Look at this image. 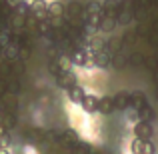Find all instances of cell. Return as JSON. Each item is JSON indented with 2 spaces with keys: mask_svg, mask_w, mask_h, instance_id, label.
<instances>
[{
  "mask_svg": "<svg viewBox=\"0 0 158 154\" xmlns=\"http://www.w3.org/2000/svg\"><path fill=\"white\" fill-rule=\"evenodd\" d=\"M134 134H136V138H140V140H150L152 138L150 122H142V120H138V122L134 124Z\"/></svg>",
  "mask_w": 158,
  "mask_h": 154,
  "instance_id": "3957f363",
  "label": "cell"
},
{
  "mask_svg": "<svg viewBox=\"0 0 158 154\" xmlns=\"http://www.w3.org/2000/svg\"><path fill=\"white\" fill-rule=\"evenodd\" d=\"M114 106H116V110H128V108H130V94L118 92L114 96Z\"/></svg>",
  "mask_w": 158,
  "mask_h": 154,
  "instance_id": "30bf717a",
  "label": "cell"
},
{
  "mask_svg": "<svg viewBox=\"0 0 158 154\" xmlns=\"http://www.w3.org/2000/svg\"><path fill=\"white\" fill-rule=\"evenodd\" d=\"M56 84L64 90L72 88V86L76 84V74H74L72 70H60V72L56 74Z\"/></svg>",
  "mask_w": 158,
  "mask_h": 154,
  "instance_id": "7a4b0ae2",
  "label": "cell"
},
{
  "mask_svg": "<svg viewBox=\"0 0 158 154\" xmlns=\"http://www.w3.org/2000/svg\"><path fill=\"white\" fill-rule=\"evenodd\" d=\"M14 126H16V114L14 112H8V110H2V128L4 130H10Z\"/></svg>",
  "mask_w": 158,
  "mask_h": 154,
  "instance_id": "4fadbf2b",
  "label": "cell"
},
{
  "mask_svg": "<svg viewBox=\"0 0 158 154\" xmlns=\"http://www.w3.org/2000/svg\"><path fill=\"white\" fill-rule=\"evenodd\" d=\"M124 64H128V58L124 56L122 52H116V54H112V64H110V66H114V68H122Z\"/></svg>",
  "mask_w": 158,
  "mask_h": 154,
  "instance_id": "2e32d148",
  "label": "cell"
},
{
  "mask_svg": "<svg viewBox=\"0 0 158 154\" xmlns=\"http://www.w3.org/2000/svg\"><path fill=\"white\" fill-rule=\"evenodd\" d=\"M84 16H102V4L100 2H88L84 6Z\"/></svg>",
  "mask_w": 158,
  "mask_h": 154,
  "instance_id": "5bb4252c",
  "label": "cell"
},
{
  "mask_svg": "<svg viewBox=\"0 0 158 154\" xmlns=\"http://www.w3.org/2000/svg\"><path fill=\"white\" fill-rule=\"evenodd\" d=\"M70 66H72V58L62 54V56L58 58V70H70Z\"/></svg>",
  "mask_w": 158,
  "mask_h": 154,
  "instance_id": "e0dca14e",
  "label": "cell"
},
{
  "mask_svg": "<svg viewBox=\"0 0 158 154\" xmlns=\"http://www.w3.org/2000/svg\"><path fill=\"white\" fill-rule=\"evenodd\" d=\"M0 124H2V110H0Z\"/></svg>",
  "mask_w": 158,
  "mask_h": 154,
  "instance_id": "cb8c5ba5",
  "label": "cell"
},
{
  "mask_svg": "<svg viewBox=\"0 0 158 154\" xmlns=\"http://www.w3.org/2000/svg\"><path fill=\"white\" fill-rule=\"evenodd\" d=\"M66 92H68L70 102H74V104H82V100L86 98V92H84V88H82L80 84H74L72 88H68Z\"/></svg>",
  "mask_w": 158,
  "mask_h": 154,
  "instance_id": "8992f818",
  "label": "cell"
},
{
  "mask_svg": "<svg viewBox=\"0 0 158 154\" xmlns=\"http://www.w3.org/2000/svg\"><path fill=\"white\" fill-rule=\"evenodd\" d=\"M142 142H144V140H140V138H134V140H132V152H134V154H140V150H142Z\"/></svg>",
  "mask_w": 158,
  "mask_h": 154,
  "instance_id": "ffe728a7",
  "label": "cell"
},
{
  "mask_svg": "<svg viewBox=\"0 0 158 154\" xmlns=\"http://www.w3.org/2000/svg\"><path fill=\"white\" fill-rule=\"evenodd\" d=\"M32 2H34V0H32Z\"/></svg>",
  "mask_w": 158,
  "mask_h": 154,
  "instance_id": "484cf974",
  "label": "cell"
},
{
  "mask_svg": "<svg viewBox=\"0 0 158 154\" xmlns=\"http://www.w3.org/2000/svg\"><path fill=\"white\" fill-rule=\"evenodd\" d=\"M8 2H10V4H20L22 0H8Z\"/></svg>",
  "mask_w": 158,
  "mask_h": 154,
  "instance_id": "603a6c76",
  "label": "cell"
},
{
  "mask_svg": "<svg viewBox=\"0 0 158 154\" xmlns=\"http://www.w3.org/2000/svg\"><path fill=\"white\" fill-rule=\"evenodd\" d=\"M114 110H116V106H114V96H104V98H100V102H98V112H102V114H112Z\"/></svg>",
  "mask_w": 158,
  "mask_h": 154,
  "instance_id": "9c48e42d",
  "label": "cell"
},
{
  "mask_svg": "<svg viewBox=\"0 0 158 154\" xmlns=\"http://www.w3.org/2000/svg\"><path fill=\"white\" fill-rule=\"evenodd\" d=\"M94 64L100 66V68H106V66L112 64V54L106 50V48H102V50H96L94 52Z\"/></svg>",
  "mask_w": 158,
  "mask_h": 154,
  "instance_id": "277c9868",
  "label": "cell"
},
{
  "mask_svg": "<svg viewBox=\"0 0 158 154\" xmlns=\"http://www.w3.org/2000/svg\"><path fill=\"white\" fill-rule=\"evenodd\" d=\"M146 104H148V100H146V94L144 92H132L130 94V108H134L136 112L140 108H144Z\"/></svg>",
  "mask_w": 158,
  "mask_h": 154,
  "instance_id": "ba28073f",
  "label": "cell"
},
{
  "mask_svg": "<svg viewBox=\"0 0 158 154\" xmlns=\"http://www.w3.org/2000/svg\"><path fill=\"white\" fill-rule=\"evenodd\" d=\"M30 12L36 16H48V4L42 2V0H34L30 6Z\"/></svg>",
  "mask_w": 158,
  "mask_h": 154,
  "instance_id": "7c38bea8",
  "label": "cell"
},
{
  "mask_svg": "<svg viewBox=\"0 0 158 154\" xmlns=\"http://www.w3.org/2000/svg\"><path fill=\"white\" fill-rule=\"evenodd\" d=\"M140 154H154V144L150 142V140H144L142 142V150Z\"/></svg>",
  "mask_w": 158,
  "mask_h": 154,
  "instance_id": "d6986e66",
  "label": "cell"
},
{
  "mask_svg": "<svg viewBox=\"0 0 158 154\" xmlns=\"http://www.w3.org/2000/svg\"><path fill=\"white\" fill-rule=\"evenodd\" d=\"M98 102H100V98H96L94 94H86V98L82 100V108H84L86 112H96Z\"/></svg>",
  "mask_w": 158,
  "mask_h": 154,
  "instance_id": "8fae6325",
  "label": "cell"
},
{
  "mask_svg": "<svg viewBox=\"0 0 158 154\" xmlns=\"http://www.w3.org/2000/svg\"><path fill=\"white\" fill-rule=\"evenodd\" d=\"M66 16V6L62 2H52L50 6H48V18L52 20H60Z\"/></svg>",
  "mask_w": 158,
  "mask_h": 154,
  "instance_id": "5b68a950",
  "label": "cell"
},
{
  "mask_svg": "<svg viewBox=\"0 0 158 154\" xmlns=\"http://www.w3.org/2000/svg\"><path fill=\"white\" fill-rule=\"evenodd\" d=\"M116 26H118L116 16H102L100 22H98V30L100 32H114Z\"/></svg>",
  "mask_w": 158,
  "mask_h": 154,
  "instance_id": "52a82bcc",
  "label": "cell"
},
{
  "mask_svg": "<svg viewBox=\"0 0 158 154\" xmlns=\"http://www.w3.org/2000/svg\"><path fill=\"white\" fill-rule=\"evenodd\" d=\"M156 98H158V86H156Z\"/></svg>",
  "mask_w": 158,
  "mask_h": 154,
  "instance_id": "d4e9b609",
  "label": "cell"
},
{
  "mask_svg": "<svg viewBox=\"0 0 158 154\" xmlns=\"http://www.w3.org/2000/svg\"><path fill=\"white\" fill-rule=\"evenodd\" d=\"M72 62L74 64H86V62H88L86 60V52L84 50H76L72 54Z\"/></svg>",
  "mask_w": 158,
  "mask_h": 154,
  "instance_id": "ac0fdd59",
  "label": "cell"
},
{
  "mask_svg": "<svg viewBox=\"0 0 158 154\" xmlns=\"http://www.w3.org/2000/svg\"><path fill=\"white\" fill-rule=\"evenodd\" d=\"M66 18H70L74 24H78V22L84 24V6L80 2H70L66 6Z\"/></svg>",
  "mask_w": 158,
  "mask_h": 154,
  "instance_id": "6da1fadb",
  "label": "cell"
},
{
  "mask_svg": "<svg viewBox=\"0 0 158 154\" xmlns=\"http://www.w3.org/2000/svg\"><path fill=\"white\" fill-rule=\"evenodd\" d=\"M138 120H142V122H150V120H154V110H152V106H144V108H140L138 112Z\"/></svg>",
  "mask_w": 158,
  "mask_h": 154,
  "instance_id": "9a60e30c",
  "label": "cell"
},
{
  "mask_svg": "<svg viewBox=\"0 0 158 154\" xmlns=\"http://www.w3.org/2000/svg\"><path fill=\"white\" fill-rule=\"evenodd\" d=\"M152 32H156V34H158V18L152 22Z\"/></svg>",
  "mask_w": 158,
  "mask_h": 154,
  "instance_id": "44dd1931",
  "label": "cell"
},
{
  "mask_svg": "<svg viewBox=\"0 0 158 154\" xmlns=\"http://www.w3.org/2000/svg\"><path fill=\"white\" fill-rule=\"evenodd\" d=\"M0 154H10V152H8V148H0Z\"/></svg>",
  "mask_w": 158,
  "mask_h": 154,
  "instance_id": "7402d4cb",
  "label": "cell"
}]
</instances>
